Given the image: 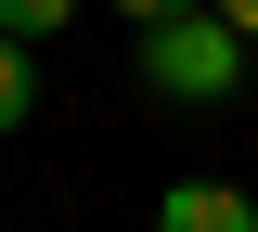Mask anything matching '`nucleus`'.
<instances>
[{
    "label": "nucleus",
    "mask_w": 258,
    "mask_h": 232,
    "mask_svg": "<svg viewBox=\"0 0 258 232\" xmlns=\"http://www.w3.org/2000/svg\"><path fill=\"white\" fill-rule=\"evenodd\" d=\"M64 13H78V0H0V39H26V52H39V39H52Z\"/></svg>",
    "instance_id": "obj_4"
},
{
    "label": "nucleus",
    "mask_w": 258,
    "mask_h": 232,
    "mask_svg": "<svg viewBox=\"0 0 258 232\" xmlns=\"http://www.w3.org/2000/svg\"><path fill=\"white\" fill-rule=\"evenodd\" d=\"M232 78H245V26L232 13H155L142 26V91H168V103H232Z\"/></svg>",
    "instance_id": "obj_1"
},
{
    "label": "nucleus",
    "mask_w": 258,
    "mask_h": 232,
    "mask_svg": "<svg viewBox=\"0 0 258 232\" xmlns=\"http://www.w3.org/2000/svg\"><path fill=\"white\" fill-rule=\"evenodd\" d=\"M155 232H258V206L232 181H168L155 194Z\"/></svg>",
    "instance_id": "obj_2"
},
{
    "label": "nucleus",
    "mask_w": 258,
    "mask_h": 232,
    "mask_svg": "<svg viewBox=\"0 0 258 232\" xmlns=\"http://www.w3.org/2000/svg\"><path fill=\"white\" fill-rule=\"evenodd\" d=\"M26 103H39V65H26V39H0V129H26Z\"/></svg>",
    "instance_id": "obj_3"
},
{
    "label": "nucleus",
    "mask_w": 258,
    "mask_h": 232,
    "mask_svg": "<svg viewBox=\"0 0 258 232\" xmlns=\"http://www.w3.org/2000/svg\"><path fill=\"white\" fill-rule=\"evenodd\" d=\"M116 13H142V26H155V13H194V0H116Z\"/></svg>",
    "instance_id": "obj_5"
}]
</instances>
